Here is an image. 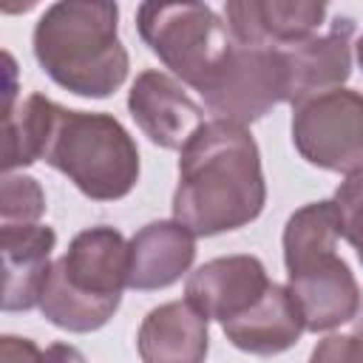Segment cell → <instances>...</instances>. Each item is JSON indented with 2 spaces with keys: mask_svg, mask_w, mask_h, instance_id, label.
Listing matches in <instances>:
<instances>
[{
  "mask_svg": "<svg viewBox=\"0 0 363 363\" xmlns=\"http://www.w3.org/2000/svg\"><path fill=\"white\" fill-rule=\"evenodd\" d=\"M267 201L261 153L244 125L204 122L184 145L173 218L193 235H218L255 221Z\"/></svg>",
  "mask_w": 363,
  "mask_h": 363,
  "instance_id": "6da1fadb",
  "label": "cell"
},
{
  "mask_svg": "<svg viewBox=\"0 0 363 363\" xmlns=\"http://www.w3.org/2000/svg\"><path fill=\"white\" fill-rule=\"evenodd\" d=\"M40 68L77 96H111L128 77L130 60L119 40V9L105 0H62L34 26Z\"/></svg>",
  "mask_w": 363,
  "mask_h": 363,
  "instance_id": "7a4b0ae2",
  "label": "cell"
},
{
  "mask_svg": "<svg viewBox=\"0 0 363 363\" xmlns=\"http://www.w3.org/2000/svg\"><path fill=\"white\" fill-rule=\"evenodd\" d=\"M340 216L335 201H312L295 210L284 227V267L289 292L309 332H326L352 320L360 309V286L335 247Z\"/></svg>",
  "mask_w": 363,
  "mask_h": 363,
  "instance_id": "3957f363",
  "label": "cell"
},
{
  "mask_svg": "<svg viewBox=\"0 0 363 363\" xmlns=\"http://www.w3.org/2000/svg\"><path fill=\"white\" fill-rule=\"evenodd\" d=\"M128 286V241L113 227H88L77 233L51 264L40 312L65 332L102 329L122 303Z\"/></svg>",
  "mask_w": 363,
  "mask_h": 363,
  "instance_id": "277c9868",
  "label": "cell"
},
{
  "mask_svg": "<svg viewBox=\"0 0 363 363\" xmlns=\"http://www.w3.org/2000/svg\"><path fill=\"white\" fill-rule=\"evenodd\" d=\"M43 162L65 173L94 201H116L139 182V150L111 113L54 105Z\"/></svg>",
  "mask_w": 363,
  "mask_h": 363,
  "instance_id": "5b68a950",
  "label": "cell"
},
{
  "mask_svg": "<svg viewBox=\"0 0 363 363\" xmlns=\"http://www.w3.org/2000/svg\"><path fill=\"white\" fill-rule=\"evenodd\" d=\"M136 28L145 45L199 94L233 45L227 23L204 3H142Z\"/></svg>",
  "mask_w": 363,
  "mask_h": 363,
  "instance_id": "8992f818",
  "label": "cell"
},
{
  "mask_svg": "<svg viewBox=\"0 0 363 363\" xmlns=\"http://www.w3.org/2000/svg\"><path fill=\"white\" fill-rule=\"evenodd\" d=\"M286 96L289 88L281 48L241 45L235 40L210 85L201 91V99L216 113V119L244 128L269 113L275 105L286 102Z\"/></svg>",
  "mask_w": 363,
  "mask_h": 363,
  "instance_id": "52a82bcc",
  "label": "cell"
},
{
  "mask_svg": "<svg viewBox=\"0 0 363 363\" xmlns=\"http://www.w3.org/2000/svg\"><path fill=\"white\" fill-rule=\"evenodd\" d=\"M295 150L315 167L354 173L363 167V94L335 88L292 105Z\"/></svg>",
  "mask_w": 363,
  "mask_h": 363,
  "instance_id": "ba28073f",
  "label": "cell"
},
{
  "mask_svg": "<svg viewBox=\"0 0 363 363\" xmlns=\"http://www.w3.org/2000/svg\"><path fill=\"white\" fill-rule=\"evenodd\" d=\"M128 111L139 130L164 150H184L204 125L201 105L164 71H142L136 77L128 94Z\"/></svg>",
  "mask_w": 363,
  "mask_h": 363,
  "instance_id": "9c48e42d",
  "label": "cell"
},
{
  "mask_svg": "<svg viewBox=\"0 0 363 363\" xmlns=\"http://www.w3.org/2000/svg\"><path fill=\"white\" fill-rule=\"evenodd\" d=\"M269 286L272 281L255 255H221L190 272L184 295L207 320L224 326L241 318Z\"/></svg>",
  "mask_w": 363,
  "mask_h": 363,
  "instance_id": "30bf717a",
  "label": "cell"
},
{
  "mask_svg": "<svg viewBox=\"0 0 363 363\" xmlns=\"http://www.w3.org/2000/svg\"><path fill=\"white\" fill-rule=\"evenodd\" d=\"M352 37L354 20L335 17L326 28L298 45L281 48L286 65V102L295 105L306 96L340 88L352 74Z\"/></svg>",
  "mask_w": 363,
  "mask_h": 363,
  "instance_id": "8fae6325",
  "label": "cell"
},
{
  "mask_svg": "<svg viewBox=\"0 0 363 363\" xmlns=\"http://www.w3.org/2000/svg\"><path fill=\"white\" fill-rule=\"evenodd\" d=\"M227 28L241 45L289 48L318 34L326 3L315 0H230L224 6Z\"/></svg>",
  "mask_w": 363,
  "mask_h": 363,
  "instance_id": "7c38bea8",
  "label": "cell"
},
{
  "mask_svg": "<svg viewBox=\"0 0 363 363\" xmlns=\"http://www.w3.org/2000/svg\"><path fill=\"white\" fill-rule=\"evenodd\" d=\"M54 244H57V233L48 224L0 227L6 312H26L31 306H40L43 289L51 275Z\"/></svg>",
  "mask_w": 363,
  "mask_h": 363,
  "instance_id": "4fadbf2b",
  "label": "cell"
},
{
  "mask_svg": "<svg viewBox=\"0 0 363 363\" xmlns=\"http://www.w3.org/2000/svg\"><path fill=\"white\" fill-rule=\"evenodd\" d=\"M196 258V235L182 221H150L128 241V286L164 289L176 284Z\"/></svg>",
  "mask_w": 363,
  "mask_h": 363,
  "instance_id": "5bb4252c",
  "label": "cell"
},
{
  "mask_svg": "<svg viewBox=\"0 0 363 363\" xmlns=\"http://www.w3.org/2000/svg\"><path fill=\"white\" fill-rule=\"evenodd\" d=\"M207 346V318L187 298L150 309L136 335L142 363H204Z\"/></svg>",
  "mask_w": 363,
  "mask_h": 363,
  "instance_id": "9a60e30c",
  "label": "cell"
},
{
  "mask_svg": "<svg viewBox=\"0 0 363 363\" xmlns=\"http://www.w3.org/2000/svg\"><path fill=\"white\" fill-rule=\"evenodd\" d=\"M221 329L235 349L267 357L295 346L306 326L289 286L272 281V286L241 318L224 323Z\"/></svg>",
  "mask_w": 363,
  "mask_h": 363,
  "instance_id": "2e32d148",
  "label": "cell"
},
{
  "mask_svg": "<svg viewBox=\"0 0 363 363\" xmlns=\"http://www.w3.org/2000/svg\"><path fill=\"white\" fill-rule=\"evenodd\" d=\"M54 105L43 94H28L11 111L3 113V170L34 164L43 159Z\"/></svg>",
  "mask_w": 363,
  "mask_h": 363,
  "instance_id": "e0dca14e",
  "label": "cell"
},
{
  "mask_svg": "<svg viewBox=\"0 0 363 363\" xmlns=\"http://www.w3.org/2000/svg\"><path fill=\"white\" fill-rule=\"evenodd\" d=\"M43 213H45V193L37 184V179L6 173L0 184V227L40 224Z\"/></svg>",
  "mask_w": 363,
  "mask_h": 363,
  "instance_id": "ac0fdd59",
  "label": "cell"
},
{
  "mask_svg": "<svg viewBox=\"0 0 363 363\" xmlns=\"http://www.w3.org/2000/svg\"><path fill=\"white\" fill-rule=\"evenodd\" d=\"M332 201L340 216V235L354 247L363 264V167L349 173L346 182H340Z\"/></svg>",
  "mask_w": 363,
  "mask_h": 363,
  "instance_id": "d6986e66",
  "label": "cell"
},
{
  "mask_svg": "<svg viewBox=\"0 0 363 363\" xmlns=\"http://www.w3.org/2000/svg\"><path fill=\"white\" fill-rule=\"evenodd\" d=\"M309 363H363V340L357 335H329L312 349Z\"/></svg>",
  "mask_w": 363,
  "mask_h": 363,
  "instance_id": "ffe728a7",
  "label": "cell"
},
{
  "mask_svg": "<svg viewBox=\"0 0 363 363\" xmlns=\"http://www.w3.org/2000/svg\"><path fill=\"white\" fill-rule=\"evenodd\" d=\"M40 357L43 349L28 337L6 335L0 340V363H40Z\"/></svg>",
  "mask_w": 363,
  "mask_h": 363,
  "instance_id": "44dd1931",
  "label": "cell"
},
{
  "mask_svg": "<svg viewBox=\"0 0 363 363\" xmlns=\"http://www.w3.org/2000/svg\"><path fill=\"white\" fill-rule=\"evenodd\" d=\"M40 363H88L85 354L71 343H51L43 349Z\"/></svg>",
  "mask_w": 363,
  "mask_h": 363,
  "instance_id": "7402d4cb",
  "label": "cell"
},
{
  "mask_svg": "<svg viewBox=\"0 0 363 363\" xmlns=\"http://www.w3.org/2000/svg\"><path fill=\"white\" fill-rule=\"evenodd\" d=\"M354 51H357V62H360V68H363V37L357 40V45H354Z\"/></svg>",
  "mask_w": 363,
  "mask_h": 363,
  "instance_id": "603a6c76",
  "label": "cell"
},
{
  "mask_svg": "<svg viewBox=\"0 0 363 363\" xmlns=\"http://www.w3.org/2000/svg\"><path fill=\"white\" fill-rule=\"evenodd\" d=\"M354 335H357V337H360V340H363V318H360V320H357V329H354Z\"/></svg>",
  "mask_w": 363,
  "mask_h": 363,
  "instance_id": "cb8c5ba5",
  "label": "cell"
}]
</instances>
